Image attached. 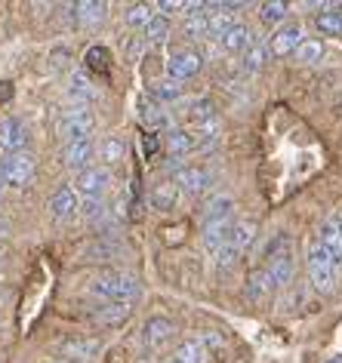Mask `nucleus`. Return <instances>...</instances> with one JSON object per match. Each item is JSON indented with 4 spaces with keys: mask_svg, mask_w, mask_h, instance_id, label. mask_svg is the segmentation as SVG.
<instances>
[{
    "mask_svg": "<svg viewBox=\"0 0 342 363\" xmlns=\"http://www.w3.org/2000/svg\"><path fill=\"white\" fill-rule=\"evenodd\" d=\"M139 280L127 274V271H102L99 277H93L89 284V293L99 296V298H108V302H123V305H133L139 296Z\"/></svg>",
    "mask_w": 342,
    "mask_h": 363,
    "instance_id": "nucleus-1",
    "label": "nucleus"
},
{
    "mask_svg": "<svg viewBox=\"0 0 342 363\" xmlns=\"http://www.w3.org/2000/svg\"><path fill=\"white\" fill-rule=\"evenodd\" d=\"M265 277L272 289H281L290 284L293 277V250H290V238L287 234H277V238L265 247Z\"/></svg>",
    "mask_w": 342,
    "mask_h": 363,
    "instance_id": "nucleus-2",
    "label": "nucleus"
},
{
    "mask_svg": "<svg viewBox=\"0 0 342 363\" xmlns=\"http://www.w3.org/2000/svg\"><path fill=\"white\" fill-rule=\"evenodd\" d=\"M305 268H309V280L311 286L318 289V293H333L336 289V265H333V259L324 252V247L318 240L309 247V259H305Z\"/></svg>",
    "mask_w": 342,
    "mask_h": 363,
    "instance_id": "nucleus-3",
    "label": "nucleus"
},
{
    "mask_svg": "<svg viewBox=\"0 0 342 363\" xmlns=\"http://www.w3.org/2000/svg\"><path fill=\"white\" fill-rule=\"evenodd\" d=\"M93 126H96V117L87 111L84 105H75V108H68L65 114L59 117V135L65 139V145H71V142H84V139H89L93 135Z\"/></svg>",
    "mask_w": 342,
    "mask_h": 363,
    "instance_id": "nucleus-4",
    "label": "nucleus"
},
{
    "mask_svg": "<svg viewBox=\"0 0 342 363\" xmlns=\"http://www.w3.org/2000/svg\"><path fill=\"white\" fill-rule=\"evenodd\" d=\"M256 238V222H235V228H231L228 240H225V247L216 252V262H219V268H228L231 262H235L241 252H244L250 243Z\"/></svg>",
    "mask_w": 342,
    "mask_h": 363,
    "instance_id": "nucleus-5",
    "label": "nucleus"
},
{
    "mask_svg": "<svg viewBox=\"0 0 342 363\" xmlns=\"http://www.w3.org/2000/svg\"><path fill=\"white\" fill-rule=\"evenodd\" d=\"M0 179L10 188H25L34 179V160L28 154H6L0 157Z\"/></svg>",
    "mask_w": 342,
    "mask_h": 363,
    "instance_id": "nucleus-6",
    "label": "nucleus"
},
{
    "mask_svg": "<svg viewBox=\"0 0 342 363\" xmlns=\"http://www.w3.org/2000/svg\"><path fill=\"white\" fill-rule=\"evenodd\" d=\"M108 188H111V169L108 167H89L84 172H77L75 179V191L84 194L87 201H102Z\"/></svg>",
    "mask_w": 342,
    "mask_h": 363,
    "instance_id": "nucleus-7",
    "label": "nucleus"
},
{
    "mask_svg": "<svg viewBox=\"0 0 342 363\" xmlns=\"http://www.w3.org/2000/svg\"><path fill=\"white\" fill-rule=\"evenodd\" d=\"M201 68H204V59L197 50H176L167 62V74H170V80H176V84L201 74Z\"/></svg>",
    "mask_w": 342,
    "mask_h": 363,
    "instance_id": "nucleus-8",
    "label": "nucleus"
},
{
    "mask_svg": "<svg viewBox=\"0 0 342 363\" xmlns=\"http://www.w3.org/2000/svg\"><path fill=\"white\" fill-rule=\"evenodd\" d=\"M176 335V323L170 317H148L145 326H142V342H145L148 351H160L173 342Z\"/></svg>",
    "mask_w": 342,
    "mask_h": 363,
    "instance_id": "nucleus-9",
    "label": "nucleus"
},
{
    "mask_svg": "<svg viewBox=\"0 0 342 363\" xmlns=\"http://www.w3.org/2000/svg\"><path fill=\"white\" fill-rule=\"evenodd\" d=\"M302 40H305L302 38V25L299 22H287L272 34V40H268V52H275V56H293V52L299 50Z\"/></svg>",
    "mask_w": 342,
    "mask_h": 363,
    "instance_id": "nucleus-10",
    "label": "nucleus"
},
{
    "mask_svg": "<svg viewBox=\"0 0 342 363\" xmlns=\"http://www.w3.org/2000/svg\"><path fill=\"white\" fill-rule=\"evenodd\" d=\"M80 210V194L75 191L71 185H59L56 191L50 194V216L53 219H59V222H65L71 219Z\"/></svg>",
    "mask_w": 342,
    "mask_h": 363,
    "instance_id": "nucleus-11",
    "label": "nucleus"
},
{
    "mask_svg": "<svg viewBox=\"0 0 342 363\" xmlns=\"http://www.w3.org/2000/svg\"><path fill=\"white\" fill-rule=\"evenodd\" d=\"M93 157H96V142L93 139L71 142V145H65V151H62V163H65L68 169H77V172L93 167Z\"/></svg>",
    "mask_w": 342,
    "mask_h": 363,
    "instance_id": "nucleus-12",
    "label": "nucleus"
},
{
    "mask_svg": "<svg viewBox=\"0 0 342 363\" xmlns=\"http://www.w3.org/2000/svg\"><path fill=\"white\" fill-rule=\"evenodd\" d=\"M25 145H28V126L22 121H16V117L0 121V148L10 154H19Z\"/></svg>",
    "mask_w": 342,
    "mask_h": 363,
    "instance_id": "nucleus-13",
    "label": "nucleus"
},
{
    "mask_svg": "<svg viewBox=\"0 0 342 363\" xmlns=\"http://www.w3.org/2000/svg\"><path fill=\"white\" fill-rule=\"evenodd\" d=\"M210 182H213V176L204 167H182L176 172L173 185L179 188V191H185V194H204L206 188H210Z\"/></svg>",
    "mask_w": 342,
    "mask_h": 363,
    "instance_id": "nucleus-14",
    "label": "nucleus"
},
{
    "mask_svg": "<svg viewBox=\"0 0 342 363\" xmlns=\"http://www.w3.org/2000/svg\"><path fill=\"white\" fill-rule=\"evenodd\" d=\"M318 243L324 247V252L333 259V265L342 268V219H327L324 222Z\"/></svg>",
    "mask_w": 342,
    "mask_h": 363,
    "instance_id": "nucleus-15",
    "label": "nucleus"
},
{
    "mask_svg": "<svg viewBox=\"0 0 342 363\" xmlns=\"http://www.w3.org/2000/svg\"><path fill=\"white\" fill-rule=\"evenodd\" d=\"M235 10L238 6L231 4H213L206 6V31H210V38H222L228 28H235Z\"/></svg>",
    "mask_w": 342,
    "mask_h": 363,
    "instance_id": "nucleus-16",
    "label": "nucleus"
},
{
    "mask_svg": "<svg viewBox=\"0 0 342 363\" xmlns=\"http://www.w3.org/2000/svg\"><path fill=\"white\" fill-rule=\"evenodd\" d=\"M185 121L192 123V133L206 130V126H216V123H219V121H216V108H213L210 99H197V102L188 105Z\"/></svg>",
    "mask_w": 342,
    "mask_h": 363,
    "instance_id": "nucleus-17",
    "label": "nucleus"
},
{
    "mask_svg": "<svg viewBox=\"0 0 342 363\" xmlns=\"http://www.w3.org/2000/svg\"><path fill=\"white\" fill-rule=\"evenodd\" d=\"M253 31H250L247 28V25H235V28H228V31H225L222 34V38H219V47L225 50V52H247L250 47H253Z\"/></svg>",
    "mask_w": 342,
    "mask_h": 363,
    "instance_id": "nucleus-18",
    "label": "nucleus"
},
{
    "mask_svg": "<svg viewBox=\"0 0 342 363\" xmlns=\"http://www.w3.org/2000/svg\"><path fill=\"white\" fill-rule=\"evenodd\" d=\"M96 351H99V339H65V342H59V354L68 357L71 363L89 360Z\"/></svg>",
    "mask_w": 342,
    "mask_h": 363,
    "instance_id": "nucleus-19",
    "label": "nucleus"
},
{
    "mask_svg": "<svg viewBox=\"0 0 342 363\" xmlns=\"http://www.w3.org/2000/svg\"><path fill=\"white\" fill-rule=\"evenodd\" d=\"M68 96L75 99V105H84V102H93L99 96L96 84L89 80L87 71H71V86H68Z\"/></svg>",
    "mask_w": 342,
    "mask_h": 363,
    "instance_id": "nucleus-20",
    "label": "nucleus"
},
{
    "mask_svg": "<svg viewBox=\"0 0 342 363\" xmlns=\"http://www.w3.org/2000/svg\"><path fill=\"white\" fill-rule=\"evenodd\" d=\"M148 203L155 206L158 213H170V210H176V203H179V188L173 185V182H160V185L151 188Z\"/></svg>",
    "mask_w": 342,
    "mask_h": 363,
    "instance_id": "nucleus-21",
    "label": "nucleus"
},
{
    "mask_svg": "<svg viewBox=\"0 0 342 363\" xmlns=\"http://www.w3.org/2000/svg\"><path fill=\"white\" fill-rule=\"evenodd\" d=\"M231 228H235V219H231V222H204V247L216 256V252L225 247Z\"/></svg>",
    "mask_w": 342,
    "mask_h": 363,
    "instance_id": "nucleus-22",
    "label": "nucleus"
},
{
    "mask_svg": "<svg viewBox=\"0 0 342 363\" xmlns=\"http://www.w3.org/2000/svg\"><path fill=\"white\" fill-rule=\"evenodd\" d=\"M71 13H75V19H77L80 25L93 28V25H102V22H105L108 6H105V4H96V0H84V4H75V6H71Z\"/></svg>",
    "mask_w": 342,
    "mask_h": 363,
    "instance_id": "nucleus-23",
    "label": "nucleus"
},
{
    "mask_svg": "<svg viewBox=\"0 0 342 363\" xmlns=\"http://www.w3.org/2000/svg\"><path fill=\"white\" fill-rule=\"evenodd\" d=\"M231 219H235V201L228 194H219L206 203L204 222H231Z\"/></svg>",
    "mask_w": 342,
    "mask_h": 363,
    "instance_id": "nucleus-24",
    "label": "nucleus"
},
{
    "mask_svg": "<svg viewBox=\"0 0 342 363\" xmlns=\"http://www.w3.org/2000/svg\"><path fill=\"white\" fill-rule=\"evenodd\" d=\"M206 357H210V351H206V345L201 339H185L176 348L173 363H206Z\"/></svg>",
    "mask_w": 342,
    "mask_h": 363,
    "instance_id": "nucleus-25",
    "label": "nucleus"
},
{
    "mask_svg": "<svg viewBox=\"0 0 342 363\" xmlns=\"http://www.w3.org/2000/svg\"><path fill=\"white\" fill-rule=\"evenodd\" d=\"M314 25H318L321 34L327 38H342V6H327L314 16Z\"/></svg>",
    "mask_w": 342,
    "mask_h": 363,
    "instance_id": "nucleus-26",
    "label": "nucleus"
},
{
    "mask_svg": "<svg viewBox=\"0 0 342 363\" xmlns=\"http://www.w3.org/2000/svg\"><path fill=\"white\" fill-rule=\"evenodd\" d=\"M99 157L105 160V167H111V163H121L123 154H127V145H123V139H118V135H105L102 142H99Z\"/></svg>",
    "mask_w": 342,
    "mask_h": 363,
    "instance_id": "nucleus-27",
    "label": "nucleus"
},
{
    "mask_svg": "<svg viewBox=\"0 0 342 363\" xmlns=\"http://www.w3.org/2000/svg\"><path fill=\"white\" fill-rule=\"evenodd\" d=\"M167 148L173 157H182V154H192L197 145H194V133L188 130H170L167 133Z\"/></svg>",
    "mask_w": 342,
    "mask_h": 363,
    "instance_id": "nucleus-28",
    "label": "nucleus"
},
{
    "mask_svg": "<svg viewBox=\"0 0 342 363\" xmlns=\"http://www.w3.org/2000/svg\"><path fill=\"white\" fill-rule=\"evenodd\" d=\"M155 6H148V4H133L127 13H123V22L130 25V28H142L145 31L151 22H155Z\"/></svg>",
    "mask_w": 342,
    "mask_h": 363,
    "instance_id": "nucleus-29",
    "label": "nucleus"
},
{
    "mask_svg": "<svg viewBox=\"0 0 342 363\" xmlns=\"http://www.w3.org/2000/svg\"><path fill=\"white\" fill-rule=\"evenodd\" d=\"M151 96H155V102H164V105H173L182 99V84H176V80H158L155 86H151Z\"/></svg>",
    "mask_w": 342,
    "mask_h": 363,
    "instance_id": "nucleus-30",
    "label": "nucleus"
},
{
    "mask_svg": "<svg viewBox=\"0 0 342 363\" xmlns=\"http://www.w3.org/2000/svg\"><path fill=\"white\" fill-rule=\"evenodd\" d=\"M130 314H133L130 305L111 302V305H105V308H99V311H93V320H99V323H123Z\"/></svg>",
    "mask_w": 342,
    "mask_h": 363,
    "instance_id": "nucleus-31",
    "label": "nucleus"
},
{
    "mask_svg": "<svg viewBox=\"0 0 342 363\" xmlns=\"http://www.w3.org/2000/svg\"><path fill=\"white\" fill-rule=\"evenodd\" d=\"M287 10H290V6L281 4V0H268V4H259V22H263V25H284Z\"/></svg>",
    "mask_w": 342,
    "mask_h": 363,
    "instance_id": "nucleus-32",
    "label": "nucleus"
},
{
    "mask_svg": "<svg viewBox=\"0 0 342 363\" xmlns=\"http://www.w3.org/2000/svg\"><path fill=\"white\" fill-rule=\"evenodd\" d=\"M265 59H268V47L265 43H253L247 52H244V71L247 74H256V71H263V65H265Z\"/></svg>",
    "mask_w": 342,
    "mask_h": 363,
    "instance_id": "nucleus-33",
    "label": "nucleus"
},
{
    "mask_svg": "<svg viewBox=\"0 0 342 363\" xmlns=\"http://www.w3.org/2000/svg\"><path fill=\"white\" fill-rule=\"evenodd\" d=\"M324 56V43L321 40H302L299 50L293 52V59L299 62V65H314V62H321Z\"/></svg>",
    "mask_w": 342,
    "mask_h": 363,
    "instance_id": "nucleus-34",
    "label": "nucleus"
},
{
    "mask_svg": "<svg viewBox=\"0 0 342 363\" xmlns=\"http://www.w3.org/2000/svg\"><path fill=\"white\" fill-rule=\"evenodd\" d=\"M167 38H170V19L167 16H155V22L145 28V43L160 47V43H167Z\"/></svg>",
    "mask_w": 342,
    "mask_h": 363,
    "instance_id": "nucleus-35",
    "label": "nucleus"
},
{
    "mask_svg": "<svg viewBox=\"0 0 342 363\" xmlns=\"http://www.w3.org/2000/svg\"><path fill=\"white\" fill-rule=\"evenodd\" d=\"M272 289V284H268V277H265V271L259 268L253 277H250V286H247V293H250V298L253 302H259V298H265V293Z\"/></svg>",
    "mask_w": 342,
    "mask_h": 363,
    "instance_id": "nucleus-36",
    "label": "nucleus"
},
{
    "mask_svg": "<svg viewBox=\"0 0 342 363\" xmlns=\"http://www.w3.org/2000/svg\"><path fill=\"white\" fill-rule=\"evenodd\" d=\"M87 62H89V68H93V71H108V50L93 47L87 52Z\"/></svg>",
    "mask_w": 342,
    "mask_h": 363,
    "instance_id": "nucleus-37",
    "label": "nucleus"
},
{
    "mask_svg": "<svg viewBox=\"0 0 342 363\" xmlns=\"http://www.w3.org/2000/svg\"><path fill=\"white\" fill-rule=\"evenodd\" d=\"M80 210H84V219L96 222V219H102L105 216V201H84L80 203Z\"/></svg>",
    "mask_w": 342,
    "mask_h": 363,
    "instance_id": "nucleus-38",
    "label": "nucleus"
},
{
    "mask_svg": "<svg viewBox=\"0 0 342 363\" xmlns=\"http://www.w3.org/2000/svg\"><path fill=\"white\" fill-rule=\"evenodd\" d=\"M142 121H145L148 126H164L167 117L158 111V105H145V108H142Z\"/></svg>",
    "mask_w": 342,
    "mask_h": 363,
    "instance_id": "nucleus-39",
    "label": "nucleus"
},
{
    "mask_svg": "<svg viewBox=\"0 0 342 363\" xmlns=\"http://www.w3.org/2000/svg\"><path fill=\"white\" fill-rule=\"evenodd\" d=\"M158 10H164V13H176V10H182V4H179V0H164V4H158Z\"/></svg>",
    "mask_w": 342,
    "mask_h": 363,
    "instance_id": "nucleus-40",
    "label": "nucleus"
},
{
    "mask_svg": "<svg viewBox=\"0 0 342 363\" xmlns=\"http://www.w3.org/2000/svg\"><path fill=\"white\" fill-rule=\"evenodd\" d=\"M50 62H53V68H62V65H65V52H53V56H50Z\"/></svg>",
    "mask_w": 342,
    "mask_h": 363,
    "instance_id": "nucleus-41",
    "label": "nucleus"
},
{
    "mask_svg": "<svg viewBox=\"0 0 342 363\" xmlns=\"http://www.w3.org/2000/svg\"><path fill=\"white\" fill-rule=\"evenodd\" d=\"M327 363H342V357H330V360H327Z\"/></svg>",
    "mask_w": 342,
    "mask_h": 363,
    "instance_id": "nucleus-42",
    "label": "nucleus"
},
{
    "mask_svg": "<svg viewBox=\"0 0 342 363\" xmlns=\"http://www.w3.org/2000/svg\"><path fill=\"white\" fill-rule=\"evenodd\" d=\"M4 188H6V185H4V179H0V194H4Z\"/></svg>",
    "mask_w": 342,
    "mask_h": 363,
    "instance_id": "nucleus-43",
    "label": "nucleus"
},
{
    "mask_svg": "<svg viewBox=\"0 0 342 363\" xmlns=\"http://www.w3.org/2000/svg\"><path fill=\"white\" fill-rule=\"evenodd\" d=\"M0 265H4V252H0Z\"/></svg>",
    "mask_w": 342,
    "mask_h": 363,
    "instance_id": "nucleus-44",
    "label": "nucleus"
},
{
    "mask_svg": "<svg viewBox=\"0 0 342 363\" xmlns=\"http://www.w3.org/2000/svg\"><path fill=\"white\" fill-rule=\"evenodd\" d=\"M56 363H71V360H56Z\"/></svg>",
    "mask_w": 342,
    "mask_h": 363,
    "instance_id": "nucleus-45",
    "label": "nucleus"
},
{
    "mask_svg": "<svg viewBox=\"0 0 342 363\" xmlns=\"http://www.w3.org/2000/svg\"><path fill=\"white\" fill-rule=\"evenodd\" d=\"M170 363H173V360H170Z\"/></svg>",
    "mask_w": 342,
    "mask_h": 363,
    "instance_id": "nucleus-46",
    "label": "nucleus"
},
{
    "mask_svg": "<svg viewBox=\"0 0 342 363\" xmlns=\"http://www.w3.org/2000/svg\"><path fill=\"white\" fill-rule=\"evenodd\" d=\"M0 363H4V360H0Z\"/></svg>",
    "mask_w": 342,
    "mask_h": 363,
    "instance_id": "nucleus-47",
    "label": "nucleus"
}]
</instances>
